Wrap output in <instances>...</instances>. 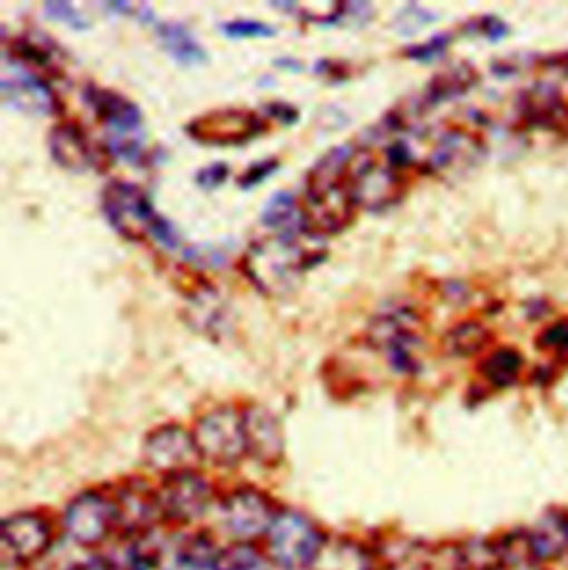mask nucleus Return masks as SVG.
Wrapping results in <instances>:
<instances>
[{
    "mask_svg": "<svg viewBox=\"0 0 568 570\" xmlns=\"http://www.w3.org/2000/svg\"><path fill=\"white\" fill-rule=\"evenodd\" d=\"M317 256L302 245V238L270 236L252 245L245 258V274L265 295H286Z\"/></svg>",
    "mask_w": 568,
    "mask_h": 570,
    "instance_id": "nucleus-1",
    "label": "nucleus"
},
{
    "mask_svg": "<svg viewBox=\"0 0 568 570\" xmlns=\"http://www.w3.org/2000/svg\"><path fill=\"white\" fill-rule=\"evenodd\" d=\"M51 527L38 513H18L2 524V560L9 564H29L47 553Z\"/></svg>",
    "mask_w": 568,
    "mask_h": 570,
    "instance_id": "nucleus-13",
    "label": "nucleus"
},
{
    "mask_svg": "<svg viewBox=\"0 0 568 570\" xmlns=\"http://www.w3.org/2000/svg\"><path fill=\"white\" fill-rule=\"evenodd\" d=\"M116 527L114 504L100 493H80L74 498L62 515L65 533L82 547H96L105 542V538Z\"/></svg>",
    "mask_w": 568,
    "mask_h": 570,
    "instance_id": "nucleus-9",
    "label": "nucleus"
},
{
    "mask_svg": "<svg viewBox=\"0 0 568 570\" xmlns=\"http://www.w3.org/2000/svg\"><path fill=\"white\" fill-rule=\"evenodd\" d=\"M187 261L194 263L196 267H203V269H216L225 263V256L223 252L214 249V247H198V249H189L187 254Z\"/></svg>",
    "mask_w": 568,
    "mask_h": 570,
    "instance_id": "nucleus-37",
    "label": "nucleus"
},
{
    "mask_svg": "<svg viewBox=\"0 0 568 570\" xmlns=\"http://www.w3.org/2000/svg\"><path fill=\"white\" fill-rule=\"evenodd\" d=\"M276 169H278V163H276V160H263V163L254 165V167L241 178V187H256V185H261L263 180H267Z\"/></svg>",
    "mask_w": 568,
    "mask_h": 570,
    "instance_id": "nucleus-38",
    "label": "nucleus"
},
{
    "mask_svg": "<svg viewBox=\"0 0 568 570\" xmlns=\"http://www.w3.org/2000/svg\"><path fill=\"white\" fill-rule=\"evenodd\" d=\"M49 151L62 169L74 174H82L94 165L91 147L76 125H58L56 129H51Z\"/></svg>",
    "mask_w": 568,
    "mask_h": 570,
    "instance_id": "nucleus-20",
    "label": "nucleus"
},
{
    "mask_svg": "<svg viewBox=\"0 0 568 570\" xmlns=\"http://www.w3.org/2000/svg\"><path fill=\"white\" fill-rule=\"evenodd\" d=\"M74 570H118V567L114 564L111 558H98V560H91V562H82Z\"/></svg>",
    "mask_w": 568,
    "mask_h": 570,
    "instance_id": "nucleus-41",
    "label": "nucleus"
},
{
    "mask_svg": "<svg viewBox=\"0 0 568 570\" xmlns=\"http://www.w3.org/2000/svg\"><path fill=\"white\" fill-rule=\"evenodd\" d=\"M87 102L109 129V142L140 138L143 116L134 102L109 89H87Z\"/></svg>",
    "mask_w": 568,
    "mask_h": 570,
    "instance_id": "nucleus-17",
    "label": "nucleus"
},
{
    "mask_svg": "<svg viewBox=\"0 0 568 570\" xmlns=\"http://www.w3.org/2000/svg\"><path fill=\"white\" fill-rule=\"evenodd\" d=\"M143 458L149 469L169 478L194 471L203 455L198 451L194 433L185 431L183 426L169 424L147 435L143 444Z\"/></svg>",
    "mask_w": 568,
    "mask_h": 570,
    "instance_id": "nucleus-8",
    "label": "nucleus"
},
{
    "mask_svg": "<svg viewBox=\"0 0 568 570\" xmlns=\"http://www.w3.org/2000/svg\"><path fill=\"white\" fill-rule=\"evenodd\" d=\"M540 346L556 353L567 355L568 353V322H556L540 335Z\"/></svg>",
    "mask_w": 568,
    "mask_h": 570,
    "instance_id": "nucleus-34",
    "label": "nucleus"
},
{
    "mask_svg": "<svg viewBox=\"0 0 568 570\" xmlns=\"http://www.w3.org/2000/svg\"><path fill=\"white\" fill-rule=\"evenodd\" d=\"M156 493L163 518L174 522L198 520L209 509L214 498L209 482L194 471L169 475Z\"/></svg>",
    "mask_w": 568,
    "mask_h": 570,
    "instance_id": "nucleus-10",
    "label": "nucleus"
},
{
    "mask_svg": "<svg viewBox=\"0 0 568 570\" xmlns=\"http://www.w3.org/2000/svg\"><path fill=\"white\" fill-rule=\"evenodd\" d=\"M349 176L353 203L369 212H382L402 198L404 185L398 171L389 165H378L364 149H358Z\"/></svg>",
    "mask_w": 568,
    "mask_h": 570,
    "instance_id": "nucleus-6",
    "label": "nucleus"
},
{
    "mask_svg": "<svg viewBox=\"0 0 568 570\" xmlns=\"http://www.w3.org/2000/svg\"><path fill=\"white\" fill-rule=\"evenodd\" d=\"M265 129L263 120L249 111L241 109H221L209 111L200 118H196L187 131L194 140L209 145V147H229V145H243L252 138H256Z\"/></svg>",
    "mask_w": 568,
    "mask_h": 570,
    "instance_id": "nucleus-11",
    "label": "nucleus"
},
{
    "mask_svg": "<svg viewBox=\"0 0 568 570\" xmlns=\"http://www.w3.org/2000/svg\"><path fill=\"white\" fill-rule=\"evenodd\" d=\"M2 98L27 116H49L56 107L51 87L22 60L4 51L2 56Z\"/></svg>",
    "mask_w": 568,
    "mask_h": 570,
    "instance_id": "nucleus-7",
    "label": "nucleus"
},
{
    "mask_svg": "<svg viewBox=\"0 0 568 570\" xmlns=\"http://www.w3.org/2000/svg\"><path fill=\"white\" fill-rule=\"evenodd\" d=\"M478 151H480L478 138H473L471 134L460 131V129H449L438 138L435 147L431 151L429 165L433 171L444 174L464 163H471Z\"/></svg>",
    "mask_w": 568,
    "mask_h": 570,
    "instance_id": "nucleus-22",
    "label": "nucleus"
},
{
    "mask_svg": "<svg viewBox=\"0 0 568 570\" xmlns=\"http://www.w3.org/2000/svg\"><path fill=\"white\" fill-rule=\"evenodd\" d=\"M353 207L355 203L344 185L326 191H306V225L313 234H340L351 223Z\"/></svg>",
    "mask_w": 568,
    "mask_h": 570,
    "instance_id": "nucleus-16",
    "label": "nucleus"
},
{
    "mask_svg": "<svg viewBox=\"0 0 568 570\" xmlns=\"http://www.w3.org/2000/svg\"><path fill=\"white\" fill-rule=\"evenodd\" d=\"M429 18H431L429 11L420 9L418 4H411V7H407V9L398 16L395 27H398L402 33H415V31H418L420 27H424L427 22H433V20H429Z\"/></svg>",
    "mask_w": 568,
    "mask_h": 570,
    "instance_id": "nucleus-36",
    "label": "nucleus"
},
{
    "mask_svg": "<svg viewBox=\"0 0 568 570\" xmlns=\"http://www.w3.org/2000/svg\"><path fill=\"white\" fill-rule=\"evenodd\" d=\"M489 342V331L478 322H462L444 335V348L453 357H469L480 353Z\"/></svg>",
    "mask_w": 568,
    "mask_h": 570,
    "instance_id": "nucleus-27",
    "label": "nucleus"
},
{
    "mask_svg": "<svg viewBox=\"0 0 568 570\" xmlns=\"http://www.w3.org/2000/svg\"><path fill=\"white\" fill-rule=\"evenodd\" d=\"M158 36L163 47L183 65H203L207 60L205 49L194 38V33L180 22H160Z\"/></svg>",
    "mask_w": 568,
    "mask_h": 570,
    "instance_id": "nucleus-25",
    "label": "nucleus"
},
{
    "mask_svg": "<svg viewBox=\"0 0 568 570\" xmlns=\"http://www.w3.org/2000/svg\"><path fill=\"white\" fill-rule=\"evenodd\" d=\"M45 13L67 27H74V29L89 27V22L80 16V11L76 7H71L69 2H45Z\"/></svg>",
    "mask_w": 568,
    "mask_h": 570,
    "instance_id": "nucleus-33",
    "label": "nucleus"
},
{
    "mask_svg": "<svg viewBox=\"0 0 568 570\" xmlns=\"http://www.w3.org/2000/svg\"><path fill=\"white\" fill-rule=\"evenodd\" d=\"M531 564L545 567L562 560L568 553V513H549L538 527L527 531Z\"/></svg>",
    "mask_w": 568,
    "mask_h": 570,
    "instance_id": "nucleus-19",
    "label": "nucleus"
},
{
    "mask_svg": "<svg viewBox=\"0 0 568 570\" xmlns=\"http://www.w3.org/2000/svg\"><path fill=\"white\" fill-rule=\"evenodd\" d=\"M309 569L373 570V560L369 551L353 540H329V542H322Z\"/></svg>",
    "mask_w": 568,
    "mask_h": 570,
    "instance_id": "nucleus-23",
    "label": "nucleus"
},
{
    "mask_svg": "<svg viewBox=\"0 0 568 570\" xmlns=\"http://www.w3.org/2000/svg\"><path fill=\"white\" fill-rule=\"evenodd\" d=\"M261 556L249 544H236L223 553H218L212 570H258Z\"/></svg>",
    "mask_w": 568,
    "mask_h": 570,
    "instance_id": "nucleus-31",
    "label": "nucleus"
},
{
    "mask_svg": "<svg viewBox=\"0 0 568 570\" xmlns=\"http://www.w3.org/2000/svg\"><path fill=\"white\" fill-rule=\"evenodd\" d=\"M420 317L409 306H391L380 311L371 322L366 337L371 346L386 353L389 364L400 373H413L420 348Z\"/></svg>",
    "mask_w": 568,
    "mask_h": 570,
    "instance_id": "nucleus-2",
    "label": "nucleus"
},
{
    "mask_svg": "<svg viewBox=\"0 0 568 570\" xmlns=\"http://www.w3.org/2000/svg\"><path fill=\"white\" fill-rule=\"evenodd\" d=\"M111 504H114L116 527L131 538L151 533L156 529V522L163 518V511L158 504V493L149 491L140 482L125 484L116 493Z\"/></svg>",
    "mask_w": 568,
    "mask_h": 570,
    "instance_id": "nucleus-14",
    "label": "nucleus"
},
{
    "mask_svg": "<svg viewBox=\"0 0 568 570\" xmlns=\"http://www.w3.org/2000/svg\"><path fill=\"white\" fill-rule=\"evenodd\" d=\"M447 45H449V36H433L429 42H422V45H415V47L407 49V53L413 60L431 62V60L440 58L447 51Z\"/></svg>",
    "mask_w": 568,
    "mask_h": 570,
    "instance_id": "nucleus-35",
    "label": "nucleus"
},
{
    "mask_svg": "<svg viewBox=\"0 0 568 570\" xmlns=\"http://www.w3.org/2000/svg\"><path fill=\"white\" fill-rule=\"evenodd\" d=\"M102 212L111 227L129 240L151 236V229L160 218L143 189L120 180H114L105 187Z\"/></svg>",
    "mask_w": 568,
    "mask_h": 570,
    "instance_id": "nucleus-4",
    "label": "nucleus"
},
{
    "mask_svg": "<svg viewBox=\"0 0 568 570\" xmlns=\"http://www.w3.org/2000/svg\"><path fill=\"white\" fill-rule=\"evenodd\" d=\"M355 154H358V147H353L349 142L326 151L313 165V169L309 171V176H306V191H326V189L340 187L342 180L351 171Z\"/></svg>",
    "mask_w": 568,
    "mask_h": 570,
    "instance_id": "nucleus-21",
    "label": "nucleus"
},
{
    "mask_svg": "<svg viewBox=\"0 0 568 570\" xmlns=\"http://www.w3.org/2000/svg\"><path fill=\"white\" fill-rule=\"evenodd\" d=\"M194 438L200 455L218 466H234L247 453L243 413L227 406L203 415L196 424Z\"/></svg>",
    "mask_w": 568,
    "mask_h": 570,
    "instance_id": "nucleus-3",
    "label": "nucleus"
},
{
    "mask_svg": "<svg viewBox=\"0 0 568 570\" xmlns=\"http://www.w3.org/2000/svg\"><path fill=\"white\" fill-rule=\"evenodd\" d=\"M267 114L274 116V118H278L284 125H291V122H295V118H297V111H295L293 107H288V105H283V102L270 105V107H267Z\"/></svg>",
    "mask_w": 568,
    "mask_h": 570,
    "instance_id": "nucleus-40",
    "label": "nucleus"
},
{
    "mask_svg": "<svg viewBox=\"0 0 568 570\" xmlns=\"http://www.w3.org/2000/svg\"><path fill=\"white\" fill-rule=\"evenodd\" d=\"M223 31L229 38H261V36H274L276 29L272 24H265L261 20H234L223 24Z\"/></svg>",
    "mask_w": 568,
    "mask_h": 570,
    "instance_id": "nucleus-32",
    "label": "nucleus"
},
{
    "mask_svg": "<svg viewBox=\"0 0 568 570\" xmlns=\"http://www.w3.org/2000/svg\"><path fill=\"white\" fill-rule=\"evenodd\" d=\"M227 176H229L227 165L216 163V165H212V167H207L198 174V185L205 187V189H214V187H221L227 180Z\"/></svg>",
    "mask_w": 568,
    "mask_h": 570,
    "instance_id": "nucleus-39",
    "label": "nucleus"
},
{
    "mask_svg": "<svg viewBox=\"0 0 568 570\" xmlns=\"http://www.w3.org/2000/svg\"><path fill=\"white\" fill-rule=\"evenodd\" d=\"M263 223L276 232V236L284 238H302L309 232L304 209L288 191H278L272 196V200L265 205Z\"/></svg>",
    "mask_w": 568,
    "mask_h": 570,
    "instance_id": "nucleus-24",
    "label": "nucleus"
},
{
    "mask_svg": "<svg viewBox=\"0 0 568 570\" xmlns=\"http://www.w3.org/2000/svg\"><path fill=\"white\" fill-rule=\"evenodd\" d=\"M482 375L493 384V386H511L520 371H522V357L513 348H498L493 351L484 362H482Z\"/></svg>",
    "mask_w": 568,
    "mask_h": 570,
    "instance_id": "nucleus-28",
    "label": "nucleus"
},
{
    "mask_svg": "<svg viewBox=\"0 0 568 570\" xmlns=\"http://www.w3.org/2000/svg\"><path fill=\"white\" fill-rule=\"evenodd\" d=\"M216 558V544L207 535H189L176 544V562L183 569L212 570Z\"/></svg>",
    "mask_w": 568,
    "mask_h": 570,
    "instance_id": "nucleus-29",
    "label": "nucleus"
},
{
    "mask_svg": "<svg viewBox=\"0 0 568 570\" xmlns=\"http://www.w3.org/2000/svg\"><path fill=\"white\" fill-rule=\"evenodd\" d=\"M185 320L194 331L209 337L212 342L227 340L229 335H234V326H236L229 302L209 286L196 288L189 295L185 306Z\"/></svg>",
    "mask_w": 568,
    "mask_h": 570,
    "instance_id": "nucleus-15",
    "label": "nucleus"
},
{
    "mask_svg": "<svg viewBox=\"0 0 568 570\" xmlns=\"http://www.w3.org/2000/svg\"><path fill=\"white\" fill-rule=\"evenodd\" d=\"M247 453L265 466H274L283 460L284 435L278 417L265 406H249L243 413Z\"/></svg>",
    "mask_w": 568,
    "mask_h": 570,
    "instance_id": "nucleus-18",
    "label": "nucleus"
},
{
    "mask_svg": "<svg viewBox=\"0 0 568 570\" xmlns=\"http://www.w3.org/2000/svg\"><path fill=\"white\" fill-rule=\"evenodd\" d=\"M473 80H476L473 71L467 69L464 65L456 67V69H449V71L440 73L438 78H433V82L429 85L427 98L431 102H442V100L456 98V96L464 94L473 85Z\"/></svg>",
    "mask_w": 568,
    "mask_h": 570,
    "instance_id": "nucleus-30",
    "label": "nucleus"
},
{
    "mask_svg": "<svg viewBox=\"0 0 568 570\" xmlns=\"http://www.w3.org/2000/svg\"><path fill=\"white\" fill-rule=\"evenodd\" d=\"M498 544L487 540H469L451 551V570H502Z\"/></svg>",
    "mask_w": 568,
    "mask_h": 570,
    "instance_id": "nucleus-26",
    "label": "nucleus"
},
{
    "mask_svg": "<svg viewBox=\"0 0 568 570\" xmlns=\"http://www.w3.org/2000/svg\"><path fill=\"white\" fill-rule=\"evenodd\" d=\"M267 542L270 556L283 569L309 567L322 547L317 529L304 515L293 511H284L276 515L267 533Z\"/></svg>",
    "mask_w": 568,
    "mask_h": 570,
    "instance_id": "nucleus-5",
    "label": "nucleus"
},
{
    "mask_svg": "<svg viewBox=\"0 0 568 570\" xmlns=\"http://www.w3.org/2000/svg\"><path fill=\"white\" fill-rule=\"evenodd\" d=\"M221 515H223L225 529L234 538L256 540L270 533L278 513L274 511V504L263 493L254 489H241L223 502Z\"/></svg>",
    "mask_w": 568,
    "mask_h": 570,
    "instance_id": "nucleus-12",
    "label": "nucleus"
}]
</instances>
